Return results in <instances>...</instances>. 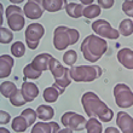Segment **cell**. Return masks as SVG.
Listing matches in <instances>:
<instances>
[{"instance_id":"10","label":"cell","mask_w":133,"mask_h":133,"mask_svg":"<svg viewBox=\"0 0 133 133\" xmlns=\"http://www.w3.org/2000/svg\"><path fill=\"white\" fill-rule=\"evenodd\" d=\"M61 121L64 125V127H69V128H71L73 131H76V132L85 130L86 122H87L82 115H79V114L73 111L64 112Z\"/></svg>"},{"instance_id":"15","label":"cell","mask_w":133,"mask_h":133,"mask_svg":"<svg viewBox=\"0 0 133 133\" xmlns=\"http://www.w3.org/2000/svg\"><path fill=\"white\" fill-rule=\"evenodd\" d=\"M117 59L125 68L133 69V51L131 49L123 47L117 52Z\"/></svg>"},{"instance_id":"27","label":"cell","mask_w":133,"mask_h":133,"mask_svg":"<svg viewBox=\"0 0 133 133\" xmlns=\"http://www.w3.org/2000/svg\"><path fill=\"white\" fill-rule=\"evenodd\" d=\"M41 73L42 71H39V70L35 69L34 66L32 65V63L27 64V65L24 66V69H23V74H24L25 79H33V80L39 79V77L41 76Z\"/></svg>"},{"instance_id":"8","label":"cell","mask_w":133,"mask_h":133,"mask_svg":"<svg viewBox=\"0 0 133 133\" xmlns=\"http://www.w3.org/2000/svg\"><path fill=\"white\" fill-rule=\"evenodd\" d=\"M45 34V28L39 23H32L27 27L25 30V40H27V46L30 50H35L39 46L40 39Z\"/></svg>"},{"instance_id":"3","label":"cell","mask_w":133,"mask_h":133,"mask_svg":"<svg viewBox=\"0 0 133 133\" xmlns=\"http://www.w3.org/2000/svg\"><path fill=\"white\" fill-rule=\"evenodd\" d=\"M79 38H80V33L76 29L61 25L57 27L53 32V46L58 51H62L65 50L68 46L75 45Z\"/></svg>"},{"instance_id":"11","label":"cell","mask_w":133,"mask_h":133,"mask_svg":"<svg viewBox=\"0 0 133 133\" xmlns=\"http://www.w3.org/2000/svg\"><path fill=\"white\" fill-rule=\"evenodd\" d=\"M42 1L39 0H29L23 7V12L29 19H38L42 16L44 7H41Z\"/></svg>"},{"instance_id":"24","label":"cell","mask_w":133,"mask_h":133,"mask_svg":"<svg viewBox=\"0 0 133 133\" xmlns=\"http://www.w3.org/2000/svg\"><path fill=\"white\" fill-rule=\"evenodd\" d=\"M86 131L88 133H102L103 132V127H102L98 120H96V117H91L86 122Z\"/></svg>"},{"instance_id":"38","label":"cell","mask_w":133,"mask_h":133,"mask_svg":"<svg viewBox=\"0 0 133 133\" xmlns=\"http://www.w3.org/2000/svg\"><path fill=\"white\" fill-rule=\"evenodd\" d=\"M80 4H82V5H92V0H81Z\"/></svg>"},{"instance_id":"21","label":"cell","mask_w":133,"mask_h":133,"mask_svg":"<svg viewBox=\"0 0 133 133\" xmlns=\"http://www.w3.org/2000/svg\"><path fill=\"white\" fill-rule=\"evenodd\" d=\"M30 126L28 122V120L25 119L23 115H19L17 117H15L12 121V130L15 132H24L27 131V128Z\"/></svg>"},{"instance_id":"25","label":"cell","mask_w":133,"mask_h":133,"mask_svg":"<svg viewBox=\"0 0 133 133\" xmlns=\"http://www.w3.org/2000/svg\"><path fill=\"white\" fill-rule=\"evenodd\" d=\"M119 33L123 36H130L131 34L133 33V22L132 19L127 18V19H123L121 23H120V27H119Z\"/></svg>"},{"instance_id":"2","label":"cell","mask_w":133,"mask_h":133,"mask_svg":"<svg viewBox=\"0 0 133 133\" xmlns=\"http://www.w3.org/2000/svg\"><path fill=\"white\" fill-rule=\"evenodd\" d=\"M80 49L81 52L84 53L85 59L95 63L98 59H101V57L107 52L108 44L103 38H99L97 35L92 34L88 35L87 38H85Z\"/></svg>"},{"instance_id":"36","label":"cell","mask_w":133,"mask_h":133,"mask_svg":"<svg viewBox=\"0 0 133 133\" xmlns=\"http://www.w3.org/2000/svg\"><path fill=\"white\" fill-rule=\"evenodd\" d=\"M105 132H107V133H110V132L119 133V132H120V130H117V128H114V127H109V128H107V130H105Z\"/></svg>"},{"instance_id":"14","label":"cell","mask_w":133,"mask_h":133,"mask_svg":"<svg viewBox=\"0 0 133 133\" xmlns=\"http://www.w3.org/2000/svg\"><path fill=\"white\" fill-rule=\"evenodd\" d=\"M59 125L57 122H36L32 128V133H58Z\"/></svg>"},{"instance_id":"31","label":"cell","mask_w":133,"mask_h":133,"mask_svg":"<svg viewBox=\"0 0 133 133\" xmlns=\"http://www.w3.org/2000/svg\"><path fill=\"white\" fill-rule=\"evenodd\" d=\"M12 39H14V35L11 33V30L6 28H0V42L1 44H9V42L12 41Z\"/></svg>"},{"instance_id":"28","label":"cell","mask_w":133,"mask_h":133,"mask_svg":"<svg viewBox=\"0 0 133 133\" xmlns=\"http://www.w3.org/2000/svg\"><path fill=\"white\" fill-rule=\"evenodd\" d=\"M9 99H10L11 104L14 105V107H21V105H24L25 103H27L25 98L23 97V95H22L21 90H17V91L15 92L14 95L11 96Z\"/></svg>"},{"instance_id":"34","label":"cell","mask_w":133,"mask_h":133,"mask_svg":"<svg viewBox=\"0 0 133 133\" xmlns=\"http://www.w3.org/2000/svg\"><path fill=\"white\" fill-rule=\"evenodd\" d=\"M0 116H1V119H0V123H1V125L7 123L9 121H10V119H11L10 114H9V112H6V111H4V110H1V111H0Z\"/></svg>"},{"instance_id":"1","label":"cell","mask_w":133,"mask_h":133,"mask_svg":"<svg viewBox=\"0 0 133 133\" xmlns=\"http://www.w3.org/2000/svg\"><path fill=\"white\" fill-rule=\"evenodd\" d=\"M81 103L86 115L90 117H98L103 122H109L114 117V112L103 101H101L95 92H86L81 97Z\"/></svg>"},{"instance_id":"26","label":"cell","mask_w":133,"mask_h":133,"mask_svg":"<svg viewBox=\"0 0 133 133\" xmlns=\"http://www.w3.org/2000/svg\"><path fill=\"white\" fill-rule=\"evenodd\" d=\"M99 15H101V6L96 5V4H92L90 6L85 7V10H84V16L86 18H90V19L98 17Z\"/></svg>"},{"instance_id":"9","label":"cell","mask_w":133,"mask_h":133,"mask_svg":"<svg viewBox=\"0 0 133 133\" xmlns=\"http://www.w3.org/2000/svg\"><path fill=\"white\" fill-rule=\"evenodd\" d=\"M92 29L101 38H108V39H111V40H116L120 36L119 30L114 29L110 25V23L108 21H104V19L95 21L92 23Z\"/></svg>"},{"instance_id":"19","label":"cell","mask_w":133,"mask_h":133,"mask_svg":"<svg viewBox=\"0 0 133 133\" xmlns=\"http://www.w3.org/2000/svg\"><path fill=\"white\" fill-rule=\"evenodd\" d=\"M64 4H66L64 0H42V7L44 10L49 12H57L62 10Z\"/></svg>"},{"instance_id":"12","label":"cell","mask_w":133,"mask_h":133,"mask_svg":"<svg viewBox=\"0 0 133 133\" xmlns=\"http://www.w3.org/2000/svg\"><path fill=\"white\" fill-rule=\"evenodd\" d=\"M116 125L123 133H133V117L125 111H120L116 115Z\"/></svg>"},{"instance_id":"29","label":"cell","mask_w":133,"mask_h":133,"mask_svg":"<svg viewBox=\"0 0 133 133\" xmlns=\"http://www.w3.org/2000/svg\"><path fill=\"white\" fill-rule=\"evenodd\" d=\"M11 53L14 55L15 57H17V58H19V57H23L25 53V46L23 42L21 41H17L15 42L14 45L11 46Z\"/></svg>"},{"instance_id":"16","label":"cell","mask_w":133,"mask_h":133,"mask_svg":"<svg viewBox=\"0 0 133 133\" xmlns=\"http://www.w3.org/2000/svg\"><path fill=\"white\" fill-rule=\"evenodd\" d=\"M21 91L27 102H33L39 95V88L36 87V85L32 84V82H23Z\"/></svg>"},{"instance_id":"30","label":"cell","mask_w":133,"mask_h":133,"mask_svg":"<svg viewBox=\"0 0 133 133\" xmlns=\"http://www.w3.org/2000/svg\"><path fill=\"white\" fill-rule=\"evenodd\" d=\"M63 61H64V63H65L66 65L73 66L74 64H75V62L77 61V53L75 52L74 50L66 51V52L63 55Z\"/></svg>"},{"instance_id":"20","label":"cell","mask_w":133,"mask_h":133,"mask_svg":"<svg viewBox=\"0 0 133 133\" xmlns=\"http://www.w3.org/2000/svg\"><path fill=\"white\" fill-rule=\"evenodd\" d=\"M36 112H38V117L42 121H47V120H51L55 115V111H53V108L50 107V105H39L38 109H36Z\"/></svg>"},{"instance_id":"5","label":"cell","mask_w":133,"mask_h":133,"mask_svg":"<svg viewBox=\"0 0 133 133\" xmlns=\"http://www.w3.org/2000/svg\"><path fill=\"white\" fill-rule=\"evenodd\" d=\"M102 76V68L98 65H79L70 68V77L76 82H91Z\"/></svg>"},{"instance_id":"13","label":"cell","mask_w":133,"mask_h":133,"mask_svg":"<svg viewBox=\"0 0 133 133\" xmlns=\"http://www.w3.org/2000/svg\"><path fill=\"white\" fill-rule=\"evenodd\" d=\"M53 57L50 55V53H40L35 57L32 62V65L34 66L36 70L39 71H45V70L49 69L50 66V62Z\"/></svg>"},{"instance_id":"33","label":"cell","mask_w":133,"mask_h":133,"mask_svg":"<svg viewBox=\"0 0 133 133\" xmlns=\"http://www.w3.org/2000/svg\"><path fill=\"white\" fill-rule=\"evenodd\" d=\"M122 10L123 12L130 16V17H133V0H127L122 4Z\"/></svg>"},{"instance_id":"7","label":"cell","mask_w":133,"mask_h":133,"mask_svg":"<svg viewBox=\"0 0 133 133\" xmlns=\"http://www.w3.org/2000/svg\"><path fill=\"white\" fill-rule=\"evenodd\" d=\"M114 97L120 108H131L133 105V92L125 84H117L114 87Z\"/></svg>"},{"instance_id":"23","label":"cell","mask_w":133,"mask_h":133,"mask_svg":"<svg viewBox=\"0 0 133 133\" xmlns=\"http://www.w3.org/2000/svg\"><path fill=\"white\" fill-rule=\"evenodd\" d=\"M0 91H1V95H3L4 97L10 98L11 96L17 91V87L15 86L14 82H11V81H5V82H3L1 86H0Z\"/></svg>"},{"instance_id":"35","label":"cell","mask_w":133,"mask_h":133,"mask_svg":"<svg viewBox=\"0 0 133 133\" xmlns=\"http://www.w3.org/2000/svg\"><path fill=\"white\" fill-rule=\"evenodd\" d=\"M98 5L103 9H110L114 5V0H98Z\"/></svg>"},{"instance_id":"22","label":"cell","mask_w":133,"mask_h":133,"mask_svg":"<svg viewBox=\"0 0 133 133\" xmlns=\"http://www.w3.org/2000/svg\"><path fill=\"white\" fill-rule=\"evenodd\" d=\"M59 95H61V92L58 91L56 87L51 86V87H47L45 91H44V99H45L47 103H53V102H56L57 99H58Z\"/></svg>"},{"instance_id":"17","label":"cell","mask_w":133,"mask_h":133,"mask_svg":"<svg viewBox=\"0 0 133 133\" xmlns=\"http://www.w3.org/2000/svg\"><path fill=\"white\" fill-rule=\"evenodd\" d=\"M12 66H14V58L9 55H3L0 57V77L4 79L9 76L11 74Z\"/></svg>"},{"instance_id":"32","label":"cell","mask_w":133,"mask_h":133,"mask_svg":"<svg viewBox=\"0 0 133 133\" xmlns=\"http://www.w3.org/2000/svg\"><path fill=\"white\" fill-rule=\"evenodd\" d=\"M21 115H23L25 119L28 120L29 125H34L35 120H36V116H38V112L35 111V110H33V109L28 108V109H25V110H23L21 112Z\"/></svg>"},{"instance_id":"6","label":"cell","mask_w":133,"mask_h":133,"mask_svg":"<svg viewBox=\"0 0 133 133\" xmlns=\"http://www.w3.org/2000/svg\"><path fill=\"white\" fill-rule=\"evenodd\" d=\"M23 10L19 9L18 6L15 5H10L7 6L5 15L7 18V25L9 28H11L15 32H19L22 30V28H24L25 21H24V16H23Z\"/></svg>"},{"instance_id":"4","label":"cell","mask_w":133,"mask_h":133,"mask_svg":"<svg viewBox=\"0 0 133 133\" xmlns=\"http://www.w3.org/2000/svg\"><path fill=\"white\" fill-rule=\"evenodd\" d=\"M49 70L52 73L53 77H55V84L52 85L53 87H56L58 91L61 92V95L64 92L68 86L71 82V77H70V69L62 66V64L57 59L52 58L50 62Z\"/></svg>"},{"instance_id":"18","label":"cell","mask_w":133,"mask_h":133,"mask_svg":"<svg viewBox=\"0 0 133 133\" xmlns=\"http://www.w3.org/2000/svg\"><path fill=\"white\" fill-rule=\"evenodd\" d=\"M65 10L68 16H70L71 18H80L84 15L85 7L80 3H66Z\"/></svg>"},{"instance_id":"37","label":"cell","mask_w":133,"mask_h":133,"mask_svg":"<svg viewBox=\"0 0 133 133\" xmlns=\"http://www.w3.org/2000/svg\"><path fill=\"white\" fill-rule=\"evenodd\" d=\"M71 132H74L71 128H69V127H65L64 130H59V132H58V133H71Z\"/></svg>"}]
</instances>
